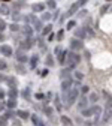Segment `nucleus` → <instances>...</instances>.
Instances as JSON below:
<instances>
[{"instance_id": "obj_1", "label": "nucleus", "mask_w": 112, "mask_h": 126, "mask_svg": "<svg viewBox=\"0 0 112 126\" xmlns=\"http://www.w3.org/2000/svg\"><path fill=\"white\" fill-rule=\"evenodd\" d=\"M70 48L76 53V51H81L82 48H84V44H82V41L81 39H72L70 41Z\"/></svg>"}, {"instance_id": "obj_2", "label": "nucleus", "mask_w": 112, "mask_h": 126, "mask_svg": "<svg viewBox=\"0 0 112 126\" xmlns=\"http://www.w3.org/2000/svg\"><path fill=\"white\" fill-rule=\"evenodd\" d=\"M97 113H102L100 107H91V108H85V110H82V116H85V117L93 116V114H97Z\"/></svg>"}, {"instance_id": "obj_3", "label": "nucleus", "mask_w": 112, "mask_h": 126, "mask_svg": "<svg viewBox=\"0 0 112 126\" xmlns=\"http://www.w3.org/2000/svg\"><path fill=\"white\" fill-rule=\"evenodd\" d=\"M78 93H79V92H78V89H72V90L69 92V94L66 96V98H67V102H66L67 105H72V104L76 101V98H78Z\"/></svg>"}, {"instance_id": "obj_4", "label": "nucleus", "mask_w": 112, "mask_h": 126, "mask_svg": "<svg viewBox=\"0 0 112 126\" xmlns=\"http://www.w3.org/2000/svg\"><path fill=\"white\" fill-rule=\"evenodd\" d=\"M79 60H81V59H79V56L76 53H70L69 54V59H67V63H69L70 66H75L76 63H79Z\"/></svg>"}, {"instance_id": "obj_5", "label": "nucleus", "mask_w": 112, "mask_h": 126, "mask_svg": "<svg viewBox=\"0 0 112 126\" xmlns=\"http://www.w3.org/2000/svg\"><path fill=\"white\" fill-rule=\"evenodd\" d=\"M70 86H72V78H66V80L61 83V90L64 92V93H67L69 89H70Z\"/></svg>"}, {"instance_id": "obj_6", "label": "nucleus", "mask_w": 112, "mask_h": 126, "mask_svg": "<svg viewBox=\"0 0 112 126\" xmlns=\"http://www.w3.org/2000/svg\"><path fill=\"white\" fill-rule=\"evenodd\" d=\"M0 51H2V54L3 56H6V57H9V56H12V48H11V47L9 45H2V47H0Z\"/></svg>"}, {"instance_id": "obj_7", "label": "nucleus", "mask_w": 112, "mask_h": 126, "mask_svg": "<svg viewBox=\"0 0 112 126\" xmlns=\"http://www.w3.org/2000/svg\"><path fill=\"white\" fill-rule=\"evenodd\" d=\"M111 117H112V108L108 105V107H106V111H105V117H103V123H105V122H108Z\"/></svg>"}, {"instance_id": "obj_8", "label": "nucleus", "mask_w": 112, "mask_h": 126, "mask_svg": "<svg viewBox=\"0 0 112 126\" xmlns=\"http://www.w3.org/2000/svg\"><path fill=\"white\" fill-rule=\"evenodd\" d=\"M31 9H33V12H42L45 9V6L42 3H35L33 6H31Z\"/></svg>"}, {"instance_id": "obj_9", "label": "nucleus", "mask_w": 112, "mask_h": 126, "mask_svg": "<svg viewBox=\"0 0 112 126\" xmlns=\"http://www.w3.org/2000/svg\"><path fill=\"white\" fill-rule=\"evenodd\" d=\"M66 57H67V51L63 50V51L58 54V63H64V62H66Z\"/></svg>"}, {"instance_id": "obj_10", "label": "nucleus", "mask_w": 112, "mask_h": 126, "mask_svg": "<svg viewBox=\"0 0 112 126\" xmlns=\"http://www.w3.org/2000/svg\"><path fill=\"white\" fill-rule=\"evenodd\" d=\"M30 20L33 21V24H35V29H36V30H42V24H40V21H39V20H36L35 17H30Z\"/></svg>"}, {"instance_id": "obj_11", "label": "nucleus", "mask_w": 112, "mask_h": 126, "mask_svg": "<svg viewBox=\"0 0 112 126\" xmlns=\"http://www.w3.org/2000/svg\"><path fill=\"white\" fill-rule=\"evenodd\" d=\"M87 104H88V101H87V98H82L81 101H79V102H78V108H79V110H84V108L87 107Z\"/></svg>"}, {"instance_id": "obj_12", "label": "nucleus", "mask_w": 112, "mask_h": 126, "mask_svg": "<svg viewBox=\"0 0 112 126\" xmlns=\"http://www.w3.org/2000/svg\"><path fill=\"white\" fill-rule=\"evenodd\" d=\"M17 59H18V62H21V63L27 62V56H25V54H23L21 51H17Z\"/></svg>"}, {"instance_id": "obj_13", "label": "nucleus", "mask_w": 112, "mask_h": 126, "mask_svg": "<svg viewBox=\"0 0 112 126\" xmlns=\"http://www.w3.org/2000/svg\"><path fill=\"white\" fill-rule=\"evenodd\" d=\"M37 60H39V57H37L36 54H35V56H31V59H30V66H31V68H36Z\"/></svg>"}, {"instance_id": "obj_14", "label": "nucleus", "mask_w": 112, "mask_h": 126, "mask_svg": "<svg viewBox=\"0 0 112 126\" xmlns=\"http://www.w3.org/2000/svg\"><path fill=\"white\" fill-rule=\"evenodd\" d=\"M51 30H52V26L51 24H48L42 29V35H48V33H51Z\"/></svg>"}, {"instance_id": "obj_15", "label": "nucleus", "mask_w": 112, "mask_h": 126, "mask_svg": "<svg viewBox=\"0 0 112 126\" xmlns=\"http://www.w3.org/2000/svg\"><path fill=\"white\" fill-rule=\"evenodd\" d=\"M60 119H61V123H64L66 126H70V125H72V120H70L69 117H66V116H61Z\"/></svg>"}, {"instance_id": "obj_16", "label": "nucleus", "mask_w": 112, "mask_h": 126, "mask_svg": "<svg viewBox=\"0 0 112 126\" xmlns=\"http://www.w3.org/2000/svg\"><path fill=\"white\" fill-rule=\"evenodd\" d=\"M15 107H17V101H15L13 98H11V99L8 101V108L12 110V108H15Z\"/></svg>"}, {"instance_id": "obj_17", "label": "nucleus", "mask_w": 112, "mask_h": 126, "mask_svg": "<svg viewBox=\"0 0 112 126\" xmlns=\"http://www.w3.org/2000/svg\"><path fill=\"white\" fill-rule=\"evenodd\" d=\"M17 94H18V90L15 89V87H11V90H9V96L15 99V98H17Z\"/></svg>"}, {"instance_id": "obj_18", "label": "nucleus", "mask_w": 112, "mask_h": 126, "mask_svg": "<svg viewBox=\"0 0 112 126\" xmlns=\"http://www.w3.org/2000/svg\"><path fill=\"white\" fill-rule=\"evenodd\" d=\"M23 30H24V33H25L27 36H31V33H33V30H31V27H30V26H27V24L24 26V29H23Z\"/></svg>"}, {"instance_id": "obj_19", "label": "nucleus", "mask_w": 112, "mask_h": 126, "mask_svg": "<svg viewBox=\"0 0 112 126\" xmlns=\"http://www.w3.org/2000/svg\"><path fill=\"white\" fill-rule=\"evenodd\" d=\"M17 114H18L21 119H24V120H27V119H28V116H30L27 111H17Z\"/></svg>"}, {"instance_id": "obj_20", "label": "nucleus", "mask_w": 112, "mask_h": 126, "mask_svg": "<svg viewBox=\"0 0 112 126\" xmlns=\"http://www.w3.org/2000/svg\"><path fill=\"white\" fill-rule=\"evenodd\" d=\"M21 94H23V98L30 99V89H28V87H27V89H24V90L21 92Z\"/></svg>"}, {"instance_id": "obj_21", "label": "nucleus", "mask_w": 112, "mask_h": 126, "mask_svg": "<svg viewBox=\"0 0 112 126\" xmlns=\"http://www.w3.org/2000/svg\"><path fill=\"white\" fill-rule=\"evenodd\" d=\"M6 81H8V84L11 86V87H15V86H17V80H15V78H6Z\"/></svg>"}, {"instance_id": "obj_22", "label": "nucleus", "mask_w": 112, "mask_h": 126, "mask_svg": "<svg viewBox=\"0 0 112 126\" xmlns=\"http://www.w3.org/2000/svg\"><path fill=\"white\" fill-rule=\"evenodd\" d=\"M69 72H70L69 69H63V71L60 72V78H67V77H69Z\"/></svg>"}, {"instance_id": "obj_23", "label": "nucleus", "mask_w": 112, "mask_h": 126, "mask_svg": "<svg viewBox=\"0 0 112 126\" xmlns=\"http://www.w3.org/2000/svg\"><path fill=\"white\" fill-rule=\"evenodd\" d=\"M75 33H76V36H79V38H84V36H85V27H84V30H81V29L76 30Z\"/></svg>"}, {"instance_id": "obj_24", "label": "nucleus", "mask_w": 112, "mask_h": 126, "mask_svg": "<svg viewBox=\"0 0 112 126\" xmlns=\"http://www.w3.org/2000/svg\"><path fill=\"white\" fill-rule=\"evenodd\" d=\"M9 29H11L12 32H18V30H20V26H18V24H15V23H12V24L9 26Z\"/></svg>"}, {"instance_id": "obj_25", "label": "nucleus", "mask_w": 112, "mask_h": 126, "mask_svg": "<svg viewBox=\"0 0 112 126\" xmlns=\"http://www.w3.org/2000/svg\"><path fill=\"white\" fill-rule=\"evenodd\" d=\"M0 14H3V15H8L9 14V9L3 5V6H0Z\"/></svg>"}, {"instance_id": "obj_26", "label": "nucleus", "mask_w": 112, "mask_h": 126, "mask_svg": "<svg viewBox=\"0 0 112 126\" xmlns=\"http://www.w3.org/2000/svg\"><path fill=\"white\" fill-rule=\"evenodd\" d=\"M46 65H48V66H52V65H54V59H52L51 56L46 57Z\"/></svg>"}, {"instance_id": "obj_27", "label": "nucleus", "mask_w": 112, "mask_h": 126, "mask_svg": "<svg viewBox=\"0 0 112 126\" xmlns=\"http://www.w3.org/2000/svg\"><path fill=\"white\" fill-rule=\"evenodd\" d=\"M75 78H76V80H78V81H81V80H82V78H84V75H82V72H75Z\"/></svg>"}, {"instance_id": "obj_28", "label": "nucleus", "mask_w": 112, "mask_h": 126, "mask_svg": "<svg viewBox=\"0 0 112 126\" xmlns=\"http://www.w3.org/2000/svg\"><path fill=\"white\" fill-rule=\"evenodd\" d=\"M6 29V21L5 20H0V32H3Z\"/></svg>"}, {"instance_id": "obj_29", "label": "nucleus", "mask_w": 112, "mask_h": 126, "mask_svg": "<svg viewBox=\"0 0 112 126\" xmlns=\"http://www.w3.org/2000/svg\"><path fill=\"white\" fill-rule=\"evenodd\" d=\"M6 66H8V65H6V62H5V60H0V71H5Z\"/></svg>"}, {"instance_id": "obj_30", "label": "nucleus", "mask_w": 112, "mask_h": 126, "mask_svg": "<svg viewBox=\"0 0 112 126\" xmlns=\"http://www.w3.org/2000/svg\"><path fill=\"white\" fill-rule=\"evenodd\" d=\"M48 8H50V9L55 8V2H54V0H48Z\"/></svg>"}, {"instance_id": "obj_31", "label": "nucleus", "mask_w": 112, "mask_h": 126, "mask_svg": "<svg viewBox=\"0 0 112 126\" xmlns=\"http://www.w3.org/2000/svg\"><path fill=\"white\" fill-rule=\"evenodd\" d=\"M50 18H51V14H50V12H45V14L42 15V20H45V21L50 20Z\"/></svg>"}, {"instance_id": "obj_32", "label": "nucleus", "mask_w": 112, "mask_h": 126, "mask_svg": "<svg viewBox=\"0 0 112 126\" xmlns=\"http://www.w3.org/2000/svg\"><path fill=\"white\" fill-rule=\"evenodd\" d=\"M87 2H88V0H78V2H76V5H78L79 8H81V6H84Z\"/></svg>"}, {"instance_id": "obj_33", "label": "nucleus", "mask_w": 112, "mask_h": 126, "mask_svg": "<svg viewBox=\"0 0 112 126\" xmlns=\"http://www.w3.org/2000/svg\"><path fill=\"white\" fill-rule=\"evenodd\" d=\"M6 125H8L6 117H2V119H0V126H6Z\"/></svg>"}, {"instance_id": "obj_34", "label": "nucleus", "mask_w": 112, "mask_h": 126, "mask_svg": "<svg viewBox=\"0 0 112 126\" xmlns=\"http://www.w3.org/2000/svg\"><path fill=\"white\" fill-rule=\"evenodd\" d=\"M90 101H91V102H96V101H97V94H96V93H91Z\"/></svg>"}, {"instance_id": "obj_35", "label": "nucleus", "mask_w": 112, "mask_h": 126, "mask_svg": "<svg viewBox=\"0 0 112 126\" xmlns=\"http://www.w3.org/2000/svg\"><path fill=\"white\" fill-rule=\"evenodd\" d=\"M31 120H33L35 126H36V125H37V122H39V119H37V116H36V114H33V116H31Z\"/></svg>"}, {"instance_id": "obj_36", "label": "nucleus", "mask_w": 112, "mask_h": 126, "mask_svg": "<svg viewBox=\"0 0 112 126\" xmlns=\"http://www.w3.org/2000/svg\"><path fill=\"white\" fill-rule=\"evenodd\" d=\"M108 9H109V5H105V6H103V8H102V9H100V14H102V15H103V14H105V12H106V11H108Z\"/></svg>"}, {"instance_id": "obj_37", "label": "nucleus", "mask_w": 112, "mask_h": 126, "mask_svg": "<svg viewBox=\"0 0 112 126\" xmlns=\"http://www.w3.org/2000/svg\"><path fill=\"white\" fill-rule=\"evenodd\" d=\"M81 92H82V93H88V92H90L88 86H82V87H81Z\"/></svg>"}, {"instance_id": "obj_38", "label": "nucleus", "mask_w": 112, "mask_h": 126, "mask_svg": "<svg viewBox=\"0 0 112 126\" xmlns=\"http://www.w3.org/2000/svg\"><path fill=\"white\" fill-rule=\"evenodd\" d=\"M12 18H13V20H20L21 17H20V14H18V12H13V14H12Z\"/></svg>"}, {"instance_id": "obj_39", "label": "nucleus", "mask_w": 112, "mask_h": 126, "mask_svg": "<svg viewBox=\"0 0 112 126\" xmlns=\"http://www.w3.org/2000/svg\"><path fill=\"white\" fill-rule=\"evenodd\" d=\"M63 35H64V33H63V30H60L58 33H57V39H58V41H61V39H63Z\"/></svg>"}, {"instance_id": "obj_40", "label": "nucleus", "mask_w": 112, "mask_h": 126, "mask_svg": "<svg viewBox=\"0 0 112 126\" xmlns=\"http://www.w3.org/2000/svg\"><path fill=\"white\" fill-rule=\"evenodd\" d=\"M75 27V21H69L67 23V29H73Z\"/></svg>"}, {"instance_id": "obj_41", "label": "nucleus", "mask_w": 112, "mask_h": 126, "mask_svg": "<svg viewBox=\"0 0 112 126\" xmlns=\"http://www.w3.org/2000/svg\"><path fill=\"white\" fill-rule=\"evenodd\" d=\"M51 111H52L51 108H46V110H45V114H46V116H51Z\"/></svg>"}, {"instance_id": "obj_42", "label": "nucleus", "mask_w": 112, "mask_h": 126, "mask_svg": "<svg viewBox=\"0 0 112 126\" xmlns=\"http://www.w3.org/2000/svg\"><path fill=\"white\" fill-rule=\"evenodd\" d=\"M12 126H21V123H20L18 120H13V123H12Z\"/></svg>"}, {"instance_id": "obj_43", "label": "nucleus", "mask_w": 112, "mask_h": 126, "mask_svg": "<svg viewBox=\"0 0 112 126\" xmlns=\"http://www.w3.org/2000/svg\"><path fill=\"white\" fill-rule=\"evenodd\" d=\"M55 107L60 110V101H58V98H55Z\"/></svg>"}, {"instance_id": "obj_44", "label": "nucleus", "mask_w": 112, "mask_h": 126, "mask_svg": "<svg viewBox=\"0 0 112 126\" xmlns=\"http://www.w3.org/2000/svg\"><path fill=\"white\" fill-rule=\"evenodd\" d=\"M84 15H87V11H81V12H79V17H84Z\"/></svg>"}, {"instance_id": "obj_45", "label": "nucleus", "mask_w": 112, "mask_h": 126, "mask_svg": "<svg viewBox=\"0 0 112 126\" xmlns=\"http://www.w3.org/2000/svg\"><path fill=\"white\" fill-rule=\"evenodd\" d=\"M3 98H5V92L0 90V99H3Z\"/></svg>"}, {"instance_id": "obj_46", "label": "nucleus", "mask_w": 112, "mask_h": 126, "mask_svg": "<svg viewBox=\"0 0 112 126\" xmlns=\"http://www.w3.org/2000/svg\"><path fill=\"white\" fill-rule=\"evenodd\" d=\"M52 38H54V35H52V33H50V36H48V41H52Z\"/></svg>"}, {"instance_id": "obj_47", "label": "nucleus", "mask_w": 112, "mask_h": 126, "mask_svg": "<svg viewBox=\"0 0 112 126\" xmlns=\"http://www.w3.org/2000/svg\"><path fill=\"white\" fill-rule=\"evenodd\" d=\"M3 80H6V77H3L2 74H0V81H3Z\"/></svg>"}, {"instance_id": "obj_48", "label": "nucleus", "mask_w": 112, "mask_h": 126, "mask_svg": "<svg viewBox=\"0 0 112 126\" xmlns=\"http://www.w3.org/2000/svg\"><path fill=\"white\" fill-rule=\"evenodd\" d=\"M36 126H45V125H43V123H42V122H40V120H39V122H37V125H36Z\"/></svg>"}, {"instance_id": "obj_49", "label": "nucleus", "mask_w": 112, "mask_h": 126, "mask_svg": "<svg viewBox=\"0 0 112 126\" xmlns=\"http://www.w3.org/2000/svg\"><path fill=\"white\" fill-rule=\"evenodd\" d=\"M5 38H3V33H0V41H3Z\"/></svg>"}, {"instance_id": "obj_50", "label": "nucleus", "mask_w": 112, "mask_h": 126, "mask_svg": "<svg viewBox=\"0 0 112 126\" xmlns=\"http://www.w3.org/2000/svg\"><path fill=\"white\" fill-rule=\"evenodd\" d=\"M3 2H9V0H3Z\"/></svg>"}, {"instance_id": "obj_51", "label": "nucleus", "mask_w": 112, "mask_h": 126, "mask_svg": "<svg viewBox=\"0 0 112 126\" xmlns=\"http://www.w3.org/2000/svg\"><path fill=\"white\" fill-rule=\"evenodd\" d=\"M106 2H112V0H106Z\"/></svg>"}]
</instances>
